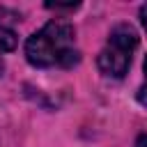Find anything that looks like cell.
Returning a JSON list of instances; mask_svg holds the SVG:
<instances>
[{
  "instance_id": "cell-1",
  "label": "cell",
  "mask_w": 147,
  "mask_h": 147,
  "mask_svg": "<svg viewBox=\"0 0 147 147\" xmlns=\"http://www.w3.org/2000/svg\"><path fill=\"white\" fill-rule=\"evenodd\" d=\"M74 25L55 18L25 41V57L32 67H74L80 60V53L74 48Z\"/></svg>"
},
{
  "instance_id": "cell-2",
  "label": "cell",
  "mask_w": 147,
  "mask_h": 147,
  "mask_svg": "<svg viewBox=\"0 0 147 147\" xmlns=\"http://www.w3.org/2000/svg\"><path fill=\"white\" fill-rule=\"evenodd\" d=\"M131 53L129 48L119 46V44H113L108 41V46L99 53V69L106 74V76H113V78H122L126 71H129V64H131Z\"/></svg>"
},
{
  "instance_id": "cell-3",
  "label": "cell",
  "mask_w": 147,
  "mask_h": 147,
  "mask_svg": "<svg viewBox=\"0 0 147 147\" xmlns=\"http://www.w3.org/2000/svg\"><path fill=\"white\" fill-rule=\"evenodd\" d=\"M16 32H14V28H9V25H5V23H0V51H5V53H9V51H14L16 48Z\"/></svg>"
},
{
  "instance_id": "cell-4",
  "label": "cell",
  "mask_w": 147,
  "mask_h": 147,
  "mask_svg": "<svg viewBox=\"0 0 147 147\" xmlns=\"http://www.w3.org/2000/svg\"><path fill=\"white\" fill-rule=\"evenodd\" d=\"M142 69H145V85L138 90V101L147 108V57H145V64H142Z\"/></svg>"
},
{
  "instance_id": "cell-5",
  "label": "cell",
  "mask_w": 147,
  "mask_h": 147,
  "mask_svg": "<svg viewBox=\"0 0 147 147\" xmlns=\"http://www.w3.org/2000/svg\"><path fill=\"white\" fill-rule=\"evenodd\" d=\"M140 18H142V25H145V30H147V5H142V9H140Z\"/></svg>"
},
{
  "instance_id": "cell-6",
  "label": "cell",
  "mask_w": 147,
  "mask_h": 147,
  "mask_svg": "<svg viewBox=\"0 0 147 147\" xmlns=\"http://www.w3.org/2000/svg\"><path fill=\"white\" fill-rule=\"evenodd\" d=\"M136 147H147V133H145V136H140V138L136 140Z\"/></svg>"
},
{
  "instance_id": "cell-7",
  "label": "cell",
  "mask_w": 147,
  "mask_h": 147,
  "mask_svg": "<svg viewBox=\"0 0 147 147\" xmlns=\"http://www.w3.org/2000/svg\"><path fill=\"white\" fill-rule=\"evenodd\" d=\"M2 71H5V62H2V57H0V76H2Z\"/></svg>"
}]
</instances>
